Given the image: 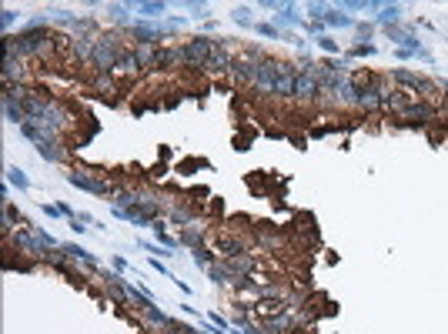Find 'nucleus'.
I'll return each mask as SVG.
<instances>
[{"instance_id":"obj_9","label":"nucleus","mask_w":448,"mask_h":334,"mask_svg":"<svg viewBox=\"0 0 448 334\" xmlns=\"http://www.w3.org/2000/svg\"><path fill=\"white\" fill-rule=\"evenodd\" d=\"M234 20H237V23H244V27L251 23V13H247V7H237V10H234Z\"/></svg>"},{"instance_id":"obj_3","label":"nucleus","mask_w":448,"mask_h":334,"mask_svg":"<svg viewBox=\"0 0 448 334\" xmlns=\"http://www.w3.org/2000/svg\"><path fill=\"white\" fill-rule=\"evenodd\" d=\"M311 10H314V17H318V20L335 23V27H338V23H341V27H351V23H355L351 17H345V13H335V10H328V7H321V3H318V7H311Z\"/></svg>"},{"instance_id":"obj_5","label":"nucleus","mask_w":448,"mask_h":334,"mask_svg":"<svg viewBox=\"0 0 448 334\" xmlns=\"http://www.w3.org/2000/svg\"><path fill=\"white\" fill-rule=\"evenodd\" d=\"M67 254L74 257V261H80L84 267H97V261H94V257H90L87 251H84V247H74V244H70V247H67Z\"/></svg>"},{"instance_id":"obj_8","label":"nucleus","mask_w":448,"mask_h":334,"mask_svg":"<svg viewBox=\"0 0 448 334\" xmlns=\"http://www.w3.org/2000/svg\"><path fill=\"white\" fill-rule=\"evenodd\" d=\"M378 17H381V20H398V17H402V7H398V3H395V7L388 3V7H381Z\"/></svg>"},{"instance_id":"obj_6","label":"nucleus","mask_w":448,"mask_h":334,"mask_svg":"<svg viewBox=\"0 0 448 334\" xmlns=\"http://www.w3.org/2000/svg\"><path fill=\"white\" fill-rule=\"evenodd\" d=\"M7 177H10V184H17L20 190H27V187H30V180L23 177V170H20V167H7Z\"/></svg>"},{"instance_id":"obj_4","label":"nucleus","mask_w":448,"mask_h":334,"mask_svg":"<svg viewBox=\"0 0 448 334\" xmlns=\"http://www.w3.org/2000/svg\"><path fill=\"white\" fill-rule=\"evenodd\" d=\"M395 80H402V84H408V87H415V90H432V84H428V80L415 77V74H408V70H398V74H395Z\"/></svg>"},{"instance_id":"obj_10","label":"nucleus","mask_w":448,"mask_h":334,"mask_svg":"<svg viewBox=\"0 0 448 334\" xmlns=\"http://www.w3.org/2000/svg\"><path fill=\"white\" fill-rule=\"evenodd\" d=\"M141 247H147V251H151V254H157V257H171L168 251H164V247H154V244H147V241H144Z\"/></svg>"},{"instance_id":"obj_7","label":"nucleus","mask_w":448,"mask_h":334,"mask_svg":"<svg viewBox=\"0 0 448 334\" xmlns=\"http://www.w3.org/2000/svg\"><path fill=\"white\" fill-rule=\"evenodd\" d=\"M137 10L144 13V17H161V13H164V3H137Z\"/></svg>"},{"instance_id":"obj_11","label":"nucleus","mask_w":448,"mask_h":334,"mask_svg":"<svg viewBox=\"0 0 448 334\" xmlns=\"http://www.w3.org/2000/svg\"><path fill=\"white\" fill-rule=\"evenodd\" d=\"M13 20H17V13H13V10H3V27H10Z\"/></svg>"},{"instance_id":"obj_2","label":"nucleus","mask_w":448,"mask_h":334,"mask_svg":"<svg viewBox=\"0 0 448 334\" xmlns=\"http://www.w3.org/2000/svg\"><path fill=\"white\" fill-rule=\"evenodd\" d=\"M67 180L74 184V187H84L90 190V194H107V184L97 177H90V174H84V170H74V174H67Z\"/></svg>"},{"instance_id":"obj_1","label":"nucleus","mask_w":448,"mask_h":334,"mask_svg":"<svg viewBox=\"0 0 448 334\" xmlns=\"http://www.w3.org/2000/svg\"><path fill=\"white\" fill-rule=\"evenodd\" d=\"M121 57H124V50H121V40H117V37H97V40L90 44V60L101 67V70L117 67Z\"/></svg>"}]
</instances>
